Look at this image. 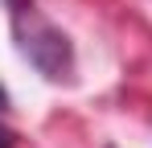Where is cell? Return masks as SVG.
Returning a JSON list of instances; mask_svg holds the SVG:
<instances>
[{"mask_svg":"<svg viewBox=\"0 0 152 148\" xmlns=\"http://www.w3.org/2000/svg\"><path fill=\"white\" fill-rule=\"evenodd\" d=\"M12 33H17V49L37 66L41 78L62 82L74 74V45L62 29H53L50 21H37L29 12V17H12Z\"/></svg>","mask_w":152,"mask_h":148,"instance_id":"cell-1","label":"cell"},{"mask_svg":"<svg viewBox=\"0 0 152 148\" xmlns=\"http://www.w3.org/2000/svg\"><path fill=\"white\" fill-rule=\"evenodd\" d=\"M4 4H8L12 17H29V12H33V0H4Z\"/></svg>","mask_w":152,"mask_h":148,"instance_id":"cell-2","label":"cell"},{"mask_svg":"<svg viewBox=\"0 0 152 148\" xmlns=\"http://www.w3.org/2000/svg\"><path fill=\"white\" fill-rule=\"evenodd\" d=\"M0 148H17V136H12L4 123H0Z\"/></svg>","mask_w":152,"mask_h":148,"instance_id":"cell-3","label":"cell"},{"mask_svg":"<svg viewBox=\"0 0 152 148\" xmlns=\"http://www.w3.org/2000/svg\"><path fill=\"white\" fill-rule=\"evenodd\" d=\"M4 107H8V91L0 86V111H4Z\"/></svg>","mask_w":152,"mask_h":148,"instance_id":"cell-4","label":"cell"}]
</instances>
